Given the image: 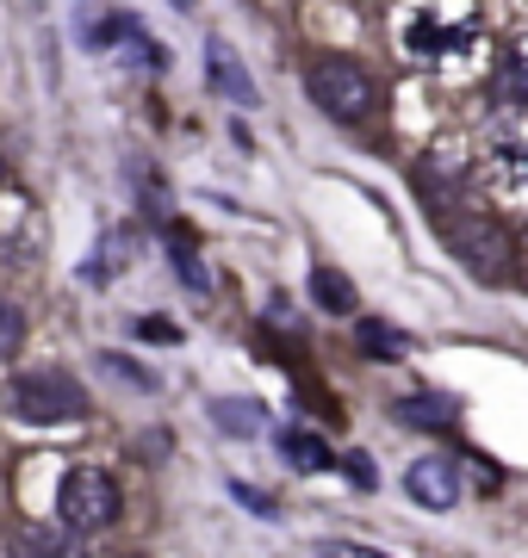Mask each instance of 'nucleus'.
Returning <instances> with one entry per match:
<instances>
[{
  "label": "nucleus",
  "mask_w": 528,
  "mask_h": 558,
  "mask_svg": "<svg viewBox=\"0 0 528 558\" xmlns=\"http://www.w3.org/2000/svg\"><path fill=\"white\" fill-rule=\"evenodd\" d=\"M398 44H405L410 62L423 69H467L485 44V25H479V7L472 0H417L405 20H398Z\"/></svg>",
  "instance_id": "obj_1"
},
{
  "label": "nucleus",
  "mask_w": 528,
  "mask_h": 558,
  "mask_svg": "<svg viewBox=\"0 0 528 558\" xmlns=\"http://www.w3.org/2000/svg\"><path fill=\"white\" fill-rule=\"evenodd\" d=\"M479 174L497 199L528 205V112H504L479 137Z\"/></svg>",
  "instance_id": "obj_2"
},
{
  "label": "nucleus",
  "mask_w": 528,
  "mask_h": 558,
  "mask_svg": "<svg viewBox=\"0 0 528 558\" xmlns=\"http://www.w3.org/2000/svg\"><path fill=\"white\" fill-rule=\"evenodd\" d=\"M305 94L317 100V112H329L336 124H361V119H373V106H380V87H373V75H367L361 62H348V57L311 62Z\"/></svg>",
  "instance_id": "obj_3"
},
{
  "label": "nucleus",
  "mask_w": 528,
  "mask_h": 558,
  "mask_svg": "<svg viewBox=\"0 0 528 558\" xmlns=\"http://www.w3.org/2000/svg\"><path fill=\"white\" fill-rule=\"evenodd\" d=\"M7 410L20 422H38V428H57V422L87 416V391L57 366H38V373H20L7 385Z\"/></svg>",
  "instance_id": "obj_4"
},
{
  "label": "nucleus",
  "mask_w": 528,
  "mask_h": 558,
  "mask_svg": "<svg viewBox=\"0 0 528 558\" xmlns=\"http://www.w3.org/2000/svg\"><path fill=\"white\" fill-rule=\"evenodd\" d=\"M57 509H62V527H75V534H100L119 521V484L106 478L100 465H69L57 484Z\"/></svg>",
  "instance_id": "obj_5"
},
{
  "label": "nucleus",
  "mask_w": 528,
  "mask_h": 558,
  "mask_svg": "<svg viewBox=\"0 0 528 558\" xmlns=\"http://www.w3.org/2000/svg\"><path fill=\"white\" fill-rule=\"evenodd\" d=\"M442 230H447V242H454V255L472 267V279H485V286L509 279V236H504L497 218H485V211H454Z\"/></svg>",
  "instance_id": "obj_6"
},
{
  "label": "nucleus",
  "mask_w": 528,
  "mask_h": 558,
  "mask_svg": "<svg viewBox=\"0 0 528 558\" xmlns=\"http://www.w3.org/2000/svg\"><path fill=\"white\" fill-rule=\"evenodd\" d=\"M405 490L423 502V509H454V502H460V472H454V459L429 453L405 472Z\"/></svg>",
  "instance_id": "obj_7"
},
{
  "label": "nucleus",
  "mask_w": 528,
  "mask_h": 558,
  "mask_svg": "<svg viewBox=\"0 0 528 558\" xmlns=\"http://www.w3.org/2000/svg\"><path fill=\"white\" fill-rule=\"evenodd\" d=\"M13 558H82V539H75V527H20Z\"/></svg>",
  "instance_id": "obj_8"
},
{
  "label": "nucleus",
  "mask_w": 528,
  "mask_h": 558,
  "mask_svg": "<svg viewBox=\"0 0 528 558\" xmlns=\"http://www.w3.org/2000/svg\"><path fill=\"white\" fill-rule=\"evenodd\" d=\"M311 299L324 304L329 317H355V311H361V299H355L348 274H336V267H311Z\"/></svg>",
  "instance_id": "obj_9"
},
{
  "label": "nucleus",
  "mask_w": 528,
  "mask_h": 558,
  "mask_svg": "<svg viewBox=\"0 0 528 558\" xmlns=\"http://www.w3.org/2000/svg\"><path fill=\"white\" fill-rule=\"evenodd\" d=\"M205 57H212V81H218L224 94H237V100L243 106H255V81L243 75V62H237V50H230V44H205Z\"/></svg>",
  "instance_id": "obj_10"
},
{
  "label": "nucleus",
  "mask_w": 528,
  "mask_h": 558,
  "mask_svg": "<svg viewBox=\"0 0 528 558\" xmlns=\"http://www.w3.org/2000/svg\"><path fill=\"white\" fill-rule=\"evenodd\" d=\"M454 416H460V410H454L447 398H405V403H398V422L429 428V435H447V428H454Z\"/></svg>",
  "instance_id": "obj_11"
},
{
  "label": "nucleus",
  "mask_w": 528,
  "mask_h": 558,
  "mask_svg": "<svg viewBox=\"0 0 528 558\" xmlns=\"http://www.w3.org/2000/svg\"><path fill=\"white\" fill-rule=\"evenodd\" d=\"M497 87H504V100L516 112H528V38H516L504 50V69H497Z\"/></svg>",
  "instance_id": "obj_12"
},
{
  "label": "nucleus",
  "mask_w": 528,
  "mask_h": 558,
  "mask_svg": "<svg viewBox=\"0 0 528 558\" xmlns=\"http://www.w3.org/2000/svg\"><path fill=\"white\" fill-rule=\"evenodd\" d=\"M355 336H361V348H367L373 360H405V354H410V336H405V329H392V323H373V317H367V323H355Z\"/></svg>",
  "instance_id": "obj_13"
},
{
  "label": "nucleus",
  "mask_w": 528,
  "mask_h": 558,
  "mask_svg": "<svg viewBox=\"0 0 528 558\" xmlns=\"http://www.w3.org/2000/svg\"><path fill=\"white\" fill-rule=\"evenodd\" d=\"M280 453L292 459L299 472H324V465H329V447L311 435V428H280Z\"/></svg>",
  "instance_id": "obj_14"
},
{
  "label": "nucleus",
  "mask_w": 528,
  "mask_h": 558,
  "mask_svg": "<svg viewBox=\"0 0 528 558\" xmlns=\"http://www.w3.org/2000/svg\"><path fill=\"white\" fill-rule=\"evenodd\" d=\"M212 416H218V428H230V435H255V428H262V410H255V403H230L224 398Z\"/></svg>",
  "instance_id": "obj_15"
},
{
  "label": "nucleus",
  "mask_w": 528,
  "mask_h": 558,
  "mask_svg": "<svg viewBox=\"0 0 528 558\" xmlns=\"http://www.w3.org/2000/svg\"><path fill=\"white\" fill-rule=\"evenodd\" d=\"M20 341H25V317H20V311H13L7 299H0V360L20 354Z\"/></svg>",
  "instance_id": "obj_16"
},
{
  "label": "nucleus",
  "mask_w": 528,
  "mask_h": 558,
  "mask_svg": "<svg viewBox=\"0 0 528 558\" xmlns=\"http://www.w3.org/2000/svg\"><path fill=\"white\" fill-rule=\"evenodd\" d=\"M175 274H181L187 286H205V267L193 260V248H187V236H175Z\"/></svg>",
  "instance_id": "obj_17"
},
{
  "label": "nucleus",
  "mask_w": 528,
  "mask_h": 558,
  "mask_svg": "<svg viewBox=\"0 0 528 558\" xmlns=\"http://www.w3.org/2000/svg\"><path fill=\"white\" fill-rule=\"evenodd\" d=\"M100 360H106V373H119V379L143 385V391H149V385H156V379H149V373H143V366H131V360H124V354H100Z\"/></svg>",
  "instance_id": "obj_18"
},
{
  "label": "nucleus",
  "mask_w": 528,
  "mask_h": 558,
  "mask_svg": "<svg viewBox=\"0 0 528 558\" xmlns=\"http://www.w3.org/2000/svg\"><path fill=\"white\" fill-rule=\"evenodd\" d=\"M317 558H386V553H373V546H355V539H329V546H317Z\"/></svg>",
  "instance_id": "obj_19"
},
{
  "label": "nucleus",
  "mask_w": 528,
  "mask_h": 558,
  "mask_svg": "<svg viewBox=\"0 0 528 558\" xmlns=\"http://www.w3.org/2000/svg\"><path fill=\"white\" fill-rule=\"evenodd\" d=\"M343 472L361 484V490H373V465H367V453H348V459H343Z\"/></svg>",
  "instance_id": "obj_20"
},
{
  "label": "nucleus",
  "mask_w": 528,
  "mask_h": 558,
  "mask_svg": "<svg viewBox=\"0 0 528 558\" xmlns=\"http://www.w3.org/2000/svg\"><path fill=\"white\" fill-rule=\"evenodd\" d=\"M237 497H243V502H249V509H255V515H274V502H267V497H262V490H249V484H237Z\"/></svg>",
  "instance_id": "obj_21"
},
{
  "label": "nucleus",
  "mask_w": 528,
  "mask_h": 558,
  "mask_svg": "<svg viewBox=\"0 0 528 558\" xmlns=\"http://www.w3.org/2000/svg\"><path fill=\"white\" fill-rule=\"evenodd\" d=\"M0 180H7V161H0Z\"/></svg>",
  "instance_id": "obj_22"
},
{
  "label": "nucleus",
  "mask_w": 528,
  "mask_h": 558,
  "mask_svg": "<svg viewBox=\"0 0 528 558\" xmlns=\"http://www.w3.org/2000/svg\"><path fill=\"white\" fill-rule=\"evenodd\" d=\"M181 7H187V0H181Z\"/></svg>",
  "instance_id": "obj_23"
}]
</instances>
